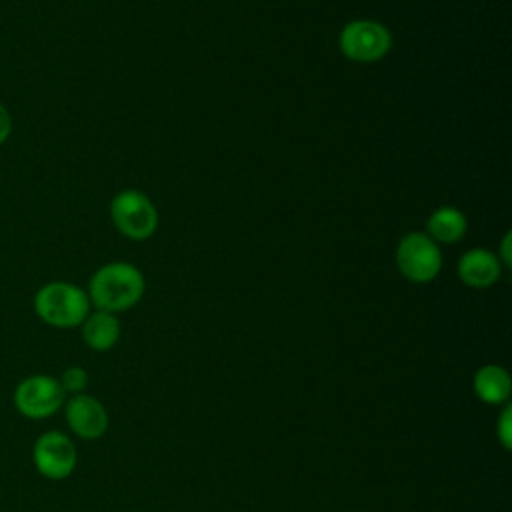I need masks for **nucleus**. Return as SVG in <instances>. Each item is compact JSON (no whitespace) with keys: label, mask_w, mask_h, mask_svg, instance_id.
<instances>
[{"label":"nucleus","mask_w":512,"mask_h":512,"mask_svg":"<svg viewBox=\"0 0 512 512\" xmlns=\"http://www.w3.org/2000/svg\"><path fill=\"white\" fill-rule=\"evenodd\" d=\"M144 276L130 262H108L100 266L88 282V298L96 310L122 312L140 302L144 296Z\"/></svg>","instance_id":"nucleus-1"},{"label":"nucleus","mask_w":512,"mask_h":512,"mask_svg":"<svg viewBox=\"0 0 512 512\" xmlns=\"http://www.w3.org/2000/svg\"><path fill=\"white\" fill-rule=\"evenodd\" d=\"M32 306L44 324L52 328H76L90 312V298L80 286L54 280L38 288Z\"/></svg>","instance_id":"nucleus-2"},{"label":"nucleus","mask_w":512,"mask_h":512,"mask_svg":"<svg viewBox=\"0 0 512 512\" xmlns=\"http://www.w3.org/2000/svg\"><path fill=\"white\" fill-rule=\"evenodd\" d=\"M14 408L28 420H46L66 402L60 380L50 374H30L22 378L12 392Z\"/></svg>","instance_id":"nucleus-3"},{"label":"nucleus","mask_w":512,"mask_h":512,"mask_svg":"<svg viewBox=\"0 0 512 512\" xmlns=\"http://www.w3.org/2000/svg\"><path fill=\"white\" fill-rule=\"evenodd\" d=\"M394 258L400 274L416 284L432 282L442 268V252L426 232H408L402 236Z\"/></svg>","instance_id":"nucleus-4"},{"label":"nucleus","mask_w":512,"mask_h":512,"mask_svg":"<svg viewBox=\"0 0 512 512\" xmlns=\"http://www.w3.org/2000/svg\"><path fill=\"white\" fill-rule=\"evenodd\" d=\"M110 218L116 230L130 240H146L158 228V212L140 190H122L110 202Z\"/></svg>","instance_id":"nucleus-5"},{"label":"nucleus","mask_w":512,"mask_h":512,"mask_svg":"<svg viewBox=\"0 0 512 512\" xmlns=\"http://www.w3.org/2000/svg\"><path fill=\"white\" fill-rule=\"evenodd\" d=\"M342 54L360 64L382 60L392 48L390 30L376 20H352L340 30L338 38Z\"/></svg>","instance_id":"nucleus-6"},{"label":"nucleus","mask_w":512,"mask_h":512,"mask_svg":"<svg viewBox=\"0 0 512 512\" xmlns=\"http://www.w3.org/2000/svg\"><path fill=\"white\" fill-rule=\"evenodd\" d=\"M32 464L36 472L48 480L68 478L78 464V452L72 438L60 430L40 434L32 446Z\"/></svg>","instance_id":"nucleus-7"},{"label":"nucleus","mask_w":512,"mask_h":512,"mask_svg":"<svg viewBox=\"0 0 512 512\" xmlns=\"http://www.w3.org/2000/svg\"><path fill=\"white\" fill-rule=\"evenodd\" d=\"M62 408L68 428L82 440H96L108 430V412L104 404L90 394H72Z\"/></svg>","instance_id":"nucleus-8"},{"label":"nucleus","mask_w":512,"mask_h":512,"mask_svg":"<svg viewBox=\"0 0 512 512\" xmlns=\"http://www.w3.org/2000/svg\"><path fill=\"white\" fill-rule=\"evenodd\" d=\"M458 278L470 288L492 286L502 272V264L488 248H470L458 260Z\"/></svg>","instance_id":"nucleus-9"},{"label":"nucleus","mask_w":512,"mask_h":512,"mask_svg":"<svg viewBox=\"0 0 512 512\" xmlns=\"http://www.w3.org/2000/svg\"><path fill=\"white\" fill-rule=\"evenodd\" d=\"M80 328H82L84 344L96 352L110 350L120 338V322L116 314L106 310L88 312Z\"/></svg>","instance_id":"nucleus-10"},{"label":"nucleus","mask_w":512,"mask_h":512,"mask_svg":"<svg viewBox=\"0 0 512 512\" xmlns=\"http://www.w3.org/2000/svg\"><path fill=\"white\" fill-rule=\"evenodd\" d=\"M474 394L484 402V404H506L510 398L512 390V380L510 374L498 366V364H486L476 370L474 380H472Z\"/></svg>","instance_id":"nucleus-11"},{"label":"nucleus","mask_w":512,"mask_h":512,"mask_svg":"<svg viewBox=\"0 0 512 512\" xmlns=\"http://www.w3.org/2000/svg\"><path fill=\"white\" fill-rule=\"evenodd\" d=\"M466 228H468V222L464 212L454 206H440L426 220V234L436 244L458 242L466 234Z\"/></svg>","instance_id":"nucleus-12"},{"label":"nucleus","mask_w":512,"mask_h":512,"mask_svg":"<svg viewBox=\"0 0 512 512\" xmlns=\"http://www.w3.org/2000/svg\"><path fill=\"white\" fill-rule=\"evenodd\" d=\"M58 380L66 394H82L88 384V372L80 366H68Z\"/></svg>","instance_id":"nucleus-13"},{"label":"nucleus","mask_w":512,"mask_h":512,"mask_svg":"<svg viewBox=\"0 0 512 512\" xmlns=\"http://www.w3.org/2000/svg\"><path fill=\"white\" fill-rule=\"evenodd\" d=\"M496 436H498L502 448L510 450V446H512V408L508 402L504 404V410L500 412V418L496 422Z\"/></svg>","instance_id":"nucleus-14"},{"label":"nucleus","mask_w":512,"mask_h":512,"mask_svg":"<svg viewBox=\"0 0 512 512\" xmlns=\"http://www.w3.org/2000/svg\"><path fill=\"white\" fill-rule=\"evenodd\" d=\"M12 132V116L4 104H0V144L8 140Z\"/></svg>","instance_id":"nucleus-15"},{"label":"nucleus","mask_w":512,"mask_h":512,"mask_svg":"<svg viewBox=\"0 0 512 512\" xmlns=\"http://www.w3.org/2000/svg\"><path fill=\"white\" fill-rule=\"evenodd\" d=\"M502 266H510V232L504 234L502 244H500V256H498Z\"/></svg>","instance_id":"nucleus-16"}]
</instances>
